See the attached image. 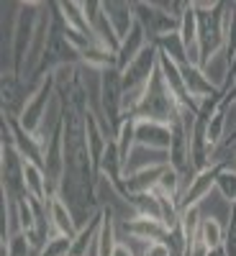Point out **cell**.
Segmentation results:
<instances>
[{
  "label": "cell",
  "instance_id": "6da1fadb",
  "mask_svg": "<svg viewBox=\"0 0 236 256\" xmlns=\"http://www.w3.org/2000/svg\"><path fill=\"white\" fill-rule=\"evenodd\" d=\"M180 110L182 105L177 102V98L172 95V90L167 88V82L157 67L154 77L149 80V88L144 92V100L139 105V110L134 118H144V120H157V123H167L172 126L177 118H180Z\"/></svg>",
  "mask_w": 236,
  "mask_h": 256
},
{
  "label": "cell",
  "instance_id": "7a4b0ae2",
  "mask_svg": "<svg viewBox=\"0 0 236 256\" xmlns=\"http://www.w3.org/2000/svg\"><path fill=\"white\" fill-rule=\"evenodd\" d=\"M198 13V46H200V64L218 54L226 46V24H223V3H192Z\"/></svg>",
  "mask_w": 236,
  "mask_h": 256
},
{
  "label": "cell",
  "instance_id": "3957f363",
  "mask_svg": "<svg viewBox=\"0 0 236 256\" xmlns=\"http://www.w3.org/2000/svg\"><path fill=\"white\" fill-rule=\"evenodd\" d=\"M34 88L26 98V105H24V110H21V116L16 118V123L24 128L26 134H34L41 128V123H44L47 118V110H49V105L54 102L57 98V84H54V77L47 74V77H41L39 82H31Z\"/></svg>",
  "mask_w": 236,
  "mask_h": 256
},
{
  "label": "cell",
  "instance_id": "277c9868",
  "mask_svg": "<svg viewBox=\"0 0 236 256\" xmlns=\"http://www.w3.org/2000/svg\"><path fill=\"white\" fill-rule=\"evenodd\" d=\"M0 180H3V198L6 200L18 202L29 195L26 184H24V156L8 141H3V148H0Z\"/></svg>",
  "mask_w": 236,
  "mask_h": 256
},
{
  "label": "cell",
  "instance_id": "5b68a950",
  "mask_svg": "<svg viewBox=\"0 0 236 256\" xmlns=\"http://www.w3.org/2000/svg\"><path fill=\"white\" fill-rule=\"evenodd\" d=\"M216 177H218V166H208V169H203V172H198L195 177H192L190 184L182 190L180 200H177L180 212L190 210V208H200V202L208 200L210 192L216 190Z\"/></svg>",
  "mask_w": 236,
  "mask_h": 256
},
{
  "label": "cell",
  "instance_id": "8992f818",
  "mask_svg": "<svg viewBox=\"0 0 236 256\" xmlns=\"http://www.w3.org/2000/svg\"><path fill=\"white\" fill-rule=\"evenodd\" d=\"M154 166H169V152L144 146V144H134V148L128 152V156L123 162V180L136 172H144V169H154Z\"/></svg>",
  "mask_w": 236,
  "mask_h": 256
},
{
  "label": "cell",
  "instance_id": "52a82bcc",
  "mask_svg": "<svg viewBox=\"0 0 236 256\" xmlns=\"http://www.w3.org/2000/svg\"><path fill=\"white\" fill-rule=\"evenodd\" d=\"M103 13L108 16L111 26L116 31V36L123 41L131 28L136 26V13H134V3H126V0H105L103 3Z\"/></svg>",
  "mask_w": 236,
  "mask_h": 256
},
{
  "label": "cell",
  "instance_id": "ba28073f",
  "mask_svg": "<svg viewBox=\"0 0 236 256\" xmlns=\"http://www.w3.org/2000/svg\"><path fill=\"white\" fill-rule=\"evenodd\" d=\"M169 141H172V126L136 118V144H144V146L169 152Z\"/></svg>",
  "mask_w": 236,
  "mask_h": 256
},
{
  "label": "cell",
  "instance_id": "9c48e42d",
  "mask_svg": "<svg viewBox=\"0 0 236 256\" xmlns=\"http://www.w3.org/2000/svg\"><path fill=\"white\" fill-rule=\"evenodd\" d=\"M149 44H154V41H149V36H146V31L136 24L134 28H131V34H128L123 41H121V46H118V52H116V67L123 72L128 64H131Z\"/></svg>",
  "mask_w": 236,
  "mask_h": 256
},
{
  "label": "cell",
  "instance_id": "30bf717a",
  "mask_svg": "<svg viewBox=\"0 0 236 256\" xmlns=\"http://www.w3.org/2000/svg\"><path fill=\"white\" fill-rule=\"evenodd\" d=\"M123 230H126V236L144 238V241H164V236H167V226L162 220H152V218H144V216L126 218Z\"/></svg>",
  "mask_w": 236,
  "mask_h": 256
},
{
  "label": "cell",
  "instance_id": "8fae6325",
  "mask_svg": "<svg viewBox=\"0 0 236 256\" xmlns=\"http://www.w3.org/2000/svg\"><path fill=\"white\" fill-rule=\"evenodd\" d=\"M47 205H49V218H52L54 233L75 238V236H77V230H80V226H77V220H75V216H72V210L64 205V200L57 195V198H49Z\"/></svg>",
  "mask_w": 236,
  "mask_h": 256
},
{
  "label": "cell",
  "instance_id": "7c38bea8",
  "mask_svg": "<svg viewBox=\"0 0 236 256\" xmlns=\"http://www.w3.org/2000/svg\"><path fill=\"white\" fill-rule=\"evenodd\" d=\"M24 184H26V192L31 198L44 200V202L49 200V180H47V172L41 164L24 159Z\"/></svg>",
  "mask_w": 236,
  "mask_h": 256
},
{
  "label": "cell",
  "instance_id": "4fadbf2b",
  "mask_svg": "<svg viewBox=\"0 0 236 256\" xmlns=\"http://www.w3.org/2000/svg\"><path fill=\"white\" fill-rule=\"evenodd\" d=\"M223 236H226V226L218 218H213V216H203L200 228H198V238L208 246L210 254H216V251L223 248Z\"/></svg>",
  "mask_w": 236,
  "mask_h": 256
},
{
  "label": "cell",
  "instance_id": "5bb4252c",
  "mask_svg": "<svg viewBox=\"0 0 236 256\" xmlns=\"http://www.w3.org/2000/svg\"><path fill=\"white\" fill-rule=\"evenodd\" d=\"M154 44H157V49H159L162 54H167L175 64H180V67H185V64H187V49H185V41H182L180 31L167 34V36L157 38Z\"/></svg>",
  "mask_w": 236,
  "mask_h": 256
},
{
  "label": "cell",
  "instance_id": "9a60e30c",
  "mask_svg": "<svg viewBox=\"0 0 236 256\" xmlns=\"http://www.w3.org/2000/svg\"><path fill=\"white\" fill-rule=\"evenodd\" d=\"M226 134H228V128H226V113L221 108V102H218V108L213 110L210 118H205V141L210 148H216L226 141Z\"/></svg>",
  "mask_w": 236,
  "mask_h": 256
},
{
  "label": "cell",
  "instance_id": "2e32d148",
  "mask_svg": "<svg viewBox=\"0 0 236 256\" xmlns=\"http://www.w3.org/2000/svg\"><path fill=\"white\" fill-rule=\"evenodd\" d=\"M3 256H36V248L31 246L26 233H16L8 241H3Z\"/></svg>",
  "mask_w": 236,
  "mask_h": 256
},
{
  "label": "cell",
  "instance_id": "e0dca14e",
  "mask_svg": "<svg viewBox=\"0 0 236 256\" xmlns=\"http://www.w3.org/2000/svg\"><path fill=\"white\" fill-rule=\"evenodd\" d=\"M216 192L228 205H236V172H231V169H218Z\"/></svg>",
  "mask_w": 236,
  "mask_h": 256
},
{
  "label": "cell",
  "instance_id": "ac0fdd59",
  "mask_svg": "<svg viewBox=\"0 0 236 256\" xmlns=\"http://www.w3.org/2000/svg\"><path fill=\"white\" fill-rule=\"evenodd\" d=\"M70 248H72V238L54 233V236L44 244V248H41L36 256H70Z\"/></svg>",
  "mask_w": 236,
  "mask_h": 256
},
{
  "label": "cell",
  "instance_id": "d6986e66",
  "mask_svg": "<svg viewBox=\"0 0 236 256\" xmlns=\"http://www.w3.org/2000/svg\"><path fill=\"white\" fill-rule=\"evenodd\" d=\"M223 256H236V205H231L228 220H226V236H223Z\"/></svg>",
  "mask_w": 236,
  "mask_h": 256
},
{
  "label": "cell",
  "instance_id": "ffe728a7",
  "mask_svg": "<svg viewBox=\"0 0 236 256\" xmlns=\"http://www.w3.org/2000/svg\"><path fill=\"white\" fill-rule=\"evenodd\" d=\"M113 256H134V254H131V248H128L123 241H118L116 248H113Z\"/></svg>",
  "mask_w": 236,
  "mask_h": 256
},
{
  "label": "cell",
  "instance_id": "44dd1931",
  "mask_svg": "<svg viewBox=\"0 0 236 256\" xmlns=\"http://www.w3.org/2000/svg\"><path fill=\"white\" fill-rule=\"evenodd\" d=\"M218 256H223V254H221V251H218Z\"/></svg>",
  "mask_w": 236,
  "mask_h": 256
}]
</instances>
